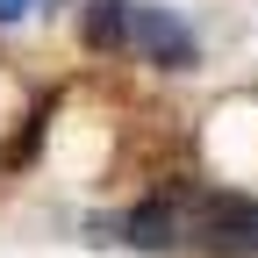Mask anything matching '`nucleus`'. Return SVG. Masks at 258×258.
<instances>
[{"mask_svg": "<svg viewBox=\"0 0 258 258\" xmlns=\"http://www.w3.org/2000/svg\"><path fill=\"white\" fill-rule=\"evenodd\" d=\"M29 15V0H0V22H22Z\"/></svg>", "mask_w": 258, "mask_h": 258, "instance_id": "4", "label": "nucleus"}, {"mask_svg": "<svg viewBox=\"0 0 258 258\" xmlns=\"http://www.w3.org/2000/svg\"><path fill=\"white\" fill-rule=\"evenodd\" d=\"M137 244H201V251H258V208L251 201H165L137 215Z\"/></svg>", "mask_w": 258, "mask_h": 258, "instance_id": "1", "label": "nucleus"}, {"mask_svg": "<svg viewBox=\"0 0 258 258\" xmlns=\"http://www.w3.org/2000/svg\"><path fill=\"white\" fill-rule=\"evenodd\" d=\"M129 15H137L129 0H93V22H86V36H93V43H115L122 29H129Z\"/></svg>", "mask_w": 258, "mask_h": 258, "instance_id": "3", "label": "nucleus"}, {"mask_svg": "<svg viewBox=\"0 0 258 258\" xmlns=\"http://www.w3.org/2000/svg\"><path fill=\"white\" fill-rule=\"evenodd\" d=\"M137 22H144V50L158 57V64H186L194 57V36L172 22V15H158V8H137Z\"/></svg>", "mask_w": 258, "mask_h": 258, "instance_id": "2", "label": "nucleus"}]
</instances>
